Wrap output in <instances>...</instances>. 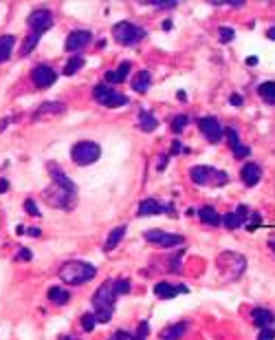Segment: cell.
Listing matches in <instances>:
<instances>
[{"label":"cell","mask_w":275,"mask_h":340,"mask_svg":"<svg viewBox=\"0 0 275 340\" xmlns=\"http://www.w3.org/2000/svg\"><path fill=\"white\" fill-rule=\"evenodd\" d=\"M114 298H117V292H114V281H104L101 287L93 294V314L97 316V322H108L114 314Z\"/></svg>","instance_id":"6da1fadb"},{"label":"cell","mask_w":275,"mask_h":340,"mask_svg":"<svg viewBox=\"0 0 275 340\" xmlns=\"http://www.w3.org/2000/svg\"><path fill=\"white\" fill-rule=\"evenodd\" d=\"M97 274V268L86 261H68L60 268V278L66 285H84V283L93 281Z\"/></svg>","instance_id":"7a4b0ae2"},{"label":"cell","mask_w":275,"mask_h":340,"mask_svg":"<svg viewBox=\"0 0 275 340\" xmlns=\"http://www.w3.org/2000/svg\"><path fill=\"white\" fill-rule=\"evenodd\" d=\"M113 36L119 44H124V47H134L137 42H141L146 38V29L139 27L134 22H128V20H121L113 27Z\"/></svg>","instance_id":"3957f363"},{"label":"cell","mask_w":275,"mask_h":340,"mask_svg":"<svg viewBox=\"0 0 275 340\" xmlns=\"http://www.w3.org/2000/svg\"><path fill=\"white\" fill-rule=\"evenodd\" d=\"M190 177H192V181L198 183V186H225V183L229 181L227 173L216 170V168H211V166H194L190 170Z\"/></svg>","instance_id":"277c9868"},{"label":"cell","mask_w":275,"mask_h":340,"mask_svg":"<svg viewBox=\"0 0 275 340\" xmlns=\"http://www.w3.org/2000/svg\"><path fill=\"white\" fill-rule=\"evenodd\" d=\"M99 157H101V146L95 144V142H88V139L86 142H77L71 148V159L77 166H90Z\"/></svg>","instance_id":"5b68a950"},{"label":"cell","mask_w":275,"mask_h":340,"mask_svg":"<svg viewBox=\"0 0 275 340\" xmlns=\"http://www.w3.org/2000/svg\"><path fill=\"white\" fill-rule=\"evenodd\" d=\"M27 24L33 36H42L44 31H49L53 27V14L49 9H35L29 14Z\"/></svg>","instance_id":"8992f818"},{"label":"cell","mask_w":275,"mask_h":340,"mask_svg":"<svg viewBox=\"0 0 275 340\" xmlns=\"http://www.w3.org/2000/svg\"><path fill=\"white\" fill-rule=\"evenodd\" d=\"M146 241L154 245H161V248H174V245H183L185 239L183 234H176V232H163V230H146L143 232Z\"/></svg>","instance_id":"52a82bcc"},{"label":"cell","mask_w":275,"mask_h":340,"mask_svg":"<svg viewBox=\"0 0 275 340\" xmlns=\"http://www.w3.org/2000/svg\"><path fill=\"white\" fill-rule=\"evenodd\" d=\"M44 197H47V201L51 203L53 208H73V201H75V195L68 190H64V188L55 186V183H51V188L49 190H44Z\"/></svg>","instance_id":"ba28073f"},{"label":"cell","mask_w":275,"mask_h":340,"mask_svg":"<svg viewBox=\"0 0 275 340\" xmlns=\"http://www.w3.org/2000/svg\"><path fill=\"white\" fill-rule=\"evenodd\" d=\"M198 128H200V133L205 135V139L211 142V144L220 142L223 135H225L223 126H220V122L216 120V117H200V120H198Z\"/></svg>","instance_id":"9c48e42d"},{"label":"cell","mask_w":275,"mask_h":340,"mask_svg":"<svg viewBox=\"0 0 275 340\" xmlns=\"http://www.w3.org/2000/svg\"><path fill=\"white\" fill-rule=\"evenodd\" d=\"M31 80H33V84L38 89H47V87H53L57 80V73L53 71L51 67H47V64H38V67L31 71Z\"/></svg>","instance_id":"30bf717a"},{"label":"cell","mask_w":275,"mask_h":340,"mask_svg":"<svg viewBox=\"0 0 275 340\" xmlns=\"http://www.w3.org/2000/svg\"><path fill=\"white\" fill-rule=\"evenodd\" d=\"M90 42V31L88 29H75L66 36V42H64V49L71 53H77L81 49H86Z\"/></svg>","instance_id":"8fae6325"},{"label":"cell","mask_w":275,"mask_h":340,"mask_svg":"<svg viewBox=\"0 0 275 340\" xmlns=\"http://www.w3.org/2000/svg\"><path fill=\"white\" fill-rule=\"evenodd\" d=\"M178 294H190V287H187V285H172V283H167V281H161L154 285V296L163 298V301L174 298V296H178Z\"/></svg>","instance_id":"7c38bea8"},{"label":"cell","mask_w":275,"mask_h":340,"mask_svg":"<svg viewBox=\"0 0 275 340\" xmlns=\"http://www.w3.org/2000/svg\"><path fill=\"white\" fill-rule=\"evenodd\" d=\"M49 173H51V179H53V183H55V186H60V188H64V190L77 195V186L73 183V179L68 177V175H64L62 168H57V163H53V161L49 163Z\"/></svg>","instance_id":"4fadbf2b"},{"label":"cell","mask_w":275,"mask_h":340,"mask_svg":"<svg viewBox=\"0 0 275 340\" xmlns=\"http://www.w3.org/2000/svg\"><path fill=\"white\" fill-rule=\"evenodd\" d=\"M161 212H172V203L163 206L159 199H143V201L139 203L137 215L139 216H150V215H161Z\"/></svg>","instance_id":"5bb4252c"},{"label":"cell","mask_w":275,"mask_h":340,"mask_svg":"<svg viewBox=\"0 0 275 340\" xmlns=\"http://www.w3.org/2000/svg\"><path fill=\"white\" fill-rule=\"evenodd\" d=\"M247 206H238L233 212H227V215H223V225L225 228H229V230H236V228H240V225L247 223Z\"/></svg>","instance_id":"9a60e30c"},{"label":"cell","mask_w":275,"mask_h":340,"mask_svg":"<svg viewBox=\"0 0 275 340\" xmlns=\"http://www.w3.org/2000/svg\"><path fill=\"white\" fill-rule=\"evenodd\" d=\"M187 329H190V322H187V321H180V322H174V325H167L165 329H161L159 340H180L183 336L187 334Z\"/></svg>","instance_id":"2e32d148"},{"label":"cell","mask_w":275,"mask_h":340,"mask_svg":"<svg viewBox=\"0 0 275 340\" xmlns=\"http://www.w3.org/2000/svg\"><path fill=\"white\" fill-rule=\"evenodd\" d=\"M251 318H253V325H256L258 329L273 327V322H275V314L271 309H264V307H258V309H253Z\"/></svg>","instance_id":"e0dca14e"},{"label":"cell","mask_w":275,"mask_h":340,"mask_svg":"<svg viewBox=\"0 0 275 340\" xmlns=\"http://www.w3.org/2000/svg\"><path fill=\"white\" fill-rule=\"evenodd\" d=\"M240 177L247 186H258V181L262 179V168L258 163H244L240 170Z\"/></svg>","instance_id":"ac0fdd59"},{"label":"cell","mask_w":275,"mask_h":340,"mask_svg":"<svg viewBox=\"0 0 275 340\" xmlns=\"http://www.w3.org/2000/svg\"><path fill=\"white\" fill-rule=\"evenodd\" d=\"M130 84H132V89H134L137 93H146L147 89H150V84H152L150 71H146V69H143V71H139L137 75L132 77V82H130Z\"/></svg>","instance_id":"d6986e66"},{"label":"cell","mask_w":275,"mask_h":340,"mask_svg":"<svg viewBox=\"0 0 275 340\" xmlns=\"http://www.w3.org/2000/svg\"><path fill=\"white\" fill-rule=\"evenodd\" d=\"M198 216H200V221H203L205 225H223V215H218V212L213 210L211 206L200 208Z\"/></svg>","instance_id":"ffe728a7"},{"label":"cell","mask_w":275,"mask_h":340,"mask_svg":"<svg viewBox=\"0 0 275 340\" xmlns=\"http://www.w3.org/2000/svg\"><path fill=\"white\" fill-rule=\"evenodd\" d=\"M130 69H132V67H130V62H121L117 71H108V73H106V82H110V84H121V82L128 77Z\"/></svg>","instance_id":"44dd1931"},{"label":"cell","mask_w":275,"mask_h":340,"mask_svg":"<svg viewBox=\"0 0 275 340\" xmlns=\"http://www.w3.org/2000/svg\"><path fill=\"white\" fill-rule=\"evenodd\" d=\"M124 234H126V225H117L114 230H110L108 239H106V243H104V250H106V252H113V250L117 248L119 243H121Z\"/></svg>","instance_id":"7402d4cb"},{"label":"cell","mask_w":275,"mask_h":340,"mask_svg":"<svg viewBox=\"0 0 275 340\" xmlns=\"http://www.w3.org/2000/svg\"><path fill=\"white\" fill-rule=\"evenodd\" d=\"M157 126H159V122L150 110H141V113H139V128H141L143 133H152V130H157Z\"/></svg>","instance_id":"603a6c76"},{"label":"cell","mask_w":275,"mask_h":340,"mask_svg":"<svg viewBox=\"0 0 275 340\" xmlns=\"http://www.w3.org/2000/svg\"><path fill=\"white\" fill-rule=\"evenodd\" d=\"M14 44H16L14 36H0V64L9 60L11 51H14Z\"/></svg>","instance_id":"cb8c5ba5"},{"label":"cell","mask_w":275,"mask_h":340,"mask_svg":"<svg viewBox=\"0 0 275 340\" xmlns=\"http://www.w3.org/2000/svg\"><path fill=\"white\" fill-rule=\"evenodd\" d=\"M68 298H71V292L64 287H51L49 289V301L53 303V305H64V303H68Z\"/></svg>","instance_id":"d4e9b609"},{"label":"cell","mask_w":275,"mask_h":340,"mask_svg":"<svg viewBox=\"0 0 275 340\" xmlns=\"http://www.w3.org/2000/svg\"><path fill=\"white\" fill-rule=\"evenodd\" d=\"M258 95L269 104H275V82H264L258 87Z\"/></svg>","instance_id":"484cf974"},{"label":"cell","mask_w":275,"mask_h":340,"mask_svg":"<svg viewBox=\"0 0 275 340\" xmlns=\"http://www.w3.org/2000/svg\"><path fill=\"white\" fill-rule=\"evenodd\" d=\"M81 67H84V55H73V58H68L66 67H64V75H75Z\"/></svg>","instance_id":"4316f807"},{"label":"cell","mask_w":275,"mask_h":340,"mask_svg":"<svg viewBox=\"0 0 275 340\" xmlns=\"http://www.w3.org/2000/svg\"><path fill=\"white\" fill-rule=\"evenodd\" d=\"M64 108H66V106H64L62 102H47V104H42L38 108V117L47 115V113H64Z\"/></svg>","instance_id":"83f0119b"},{"label":"cell","mask_w":275,"mask_h":340,"mask_svg":"<svg viewBox=\"0 0 275 340\" xmlns=\"http://www.w3.org/2000/svg\"><path fill=\"white\" fill-rule=\"evenodd\" d=\"M113 95V89L106 87V84H97L95 89H93V97H95L99 104H106V100Z\"/></svg>","instance_id":"f1b7e54d"},{"label":"cell","mask_w":275,"mask_h":340,"mask_svg":"<svg viewBox=\"0 0 275 340\" xmlns=\"http://www.w3.org/2000/svg\"><path fill=\"white\" fill-rule=\"evenodd\" d=\"M128 104V97L124 95V93H117V91H113V95L106 100V104L104 106H108V108H119V106H126Z\"/></svg>","instance_id":"f546056e"},{"label":"cell","mask_w":275,"mask_h":340,"mask_svg":"<svg viewBox=\"0 0 275 340\" xmlns=\"http://www.w3.org/2000/svg\"><path fill=\"white\" fill-rule=\"evenodd\" d=\"M38 40H40V36H33V34H31V36H27V40H24L22 49H20V55H22V58H24V55H29V53H31V51H33V49H35V44H38Z\"/></svg>","instance_id":"4dcf8cb0"},{"label":"cell","mask_w":275,"mask_h":340,"mask_svg":"<svg viewBox=\"0 0 275 340\" xmlns=\"http://www.w3.org/2000/svg\"><path fill=\"white\" fill-rule=\"evenodd\" d=\"M187 124H190V117L187 115H176L174 120H172V130L178 135V133H183V128H185Z\"/></svg>","instance_id":"1f68e13d"},{"label":"cell","mask_w":275,"mask_h":340,"mask_svg":"<svg viewBox=\"0 0 275 340\" xmlns=\"http://www.w3.org/2000/svg\"><path fill=\"white\" fill-rule=\"evenodd\" d=\"M114 292H117V296H126V294L130 292L128 278H117V281H114Z\"/></svg>","instance_id":"d6a6232c"},{"label":"cell","mask_w":275,"mask_h":340,"mask_svg":"<svg viewBox=\"0 0 275 340\" xmlns=\"http://www.w3.org/2000/svg\"><path fill=\"white\" fill-rule=\"evenodd\" d=\"M95 325H97V316H95V314H84V316H81V329H84V331H93V329H95Z\"/></svg>","instance_id":"836d02e7"},{"label":"cell","mask_w":275,"mask_h":340,"mask_svg":"<svg viewBox=\"0 0 275 340\" xmlns=\"http://www.w3.org/2000/svg\"><path fill=\"white\" fill-rule=\"evenodd\" d=\"M225 133H227V139H229V146H231V150H236L238 146H240V137H238V130H236V128H227Z\"/></svg>","instance_id":"e575fe53"},{"label":"cell","mask_w":275,"mask_h":340,"mask_svg":"<svg viewBox=\"0 0 275 340\" xmlns=\"http://www.w3.org/2000/svg\"><path fill=\"white\" fill-rule=\"evenodd\" d=\"M218 36H220V42L227 44V42H231V40L236 38V31H233L231 27H223V29L218 31Z\"/></svg>","instance_id":"d590c367"},{"label":"cell","mask_w":275,"mask_h":340,"mask_svg":"<svg viewBox=\"0 0 275 340\" xmlns=\"http://www.w3.org/2000/svg\"><path fill=\"white\" fill-rule=\"evenodd\" d=\"M178 5L176 0H152V7H157V9H174Z\"/></svg>","instance_id":"8d00e7d4"},{"label":"cell","mask_w":275,"mask_h":340,"mask_svg":"<svg viewBox=\"0 0 275 340\" xmlns=\"http://www.w3.org/2000/svg\"><path fill=\"white\" fill-rule=\"evenodd\" d=\"M24 212H29L31 216H40V208L35 206L33 199H24Z\"/></svg>","instance_id":"74e56055"},{"label":"cell","mask_w":275,"mask_h":340,"mask_svg":"<svg viewBox=\"0 0 275 340\" xmlns=\"http://www.w3.org/2000/svg\"><path fill=\"white\" fill-rule=\"evenodd\" d=\"M258 340H275V327H266V329H260V334H258Z\"/></svg>","instance_id":"f35d334b"},{"label":"cell","mask_w":275,"mask_h":340,"mask_svg":"<svg viewBox=\"0 0 275 340\" xmlns=\"http://www.w3.org/2000/svg\"><path fill=\"white\" fill-rule=\"evenodd\" d=\"M249 155H251V148H249V146H244V144H240L238 146L236 150H233V157H249Z\"/></svg>","instance_id":"ab89813d"},{"label":"cell","mask_w":275,"mask_h":340,"mask_svg":"<svg viewBox=\"0 0 275 340\" xmlns=\"http://www.w3.org/2000/svg\"><path fill=\"white\" fill-rule=\"evenodd\" d=\"M178 153H190V148H185V146L176 139L174 144H172V148H170V155H178Z\"/></svg>","instance_id":"60d3db41"},{"label":"cell","mask_w":275,"mask_h":340,"mask_svg":"<svg viewBox=\"0 0 275 340\" xmlns=\"http://www.w3.org/2000/svg\"><path fill=\"white\" fill-rule=\"evenodd\" d=\"M33 259V252L29 248H20L18 250V261H31Z\"/></svg>","instance_id":"b9f144b4"},{"label":"cell","mask_w":275,"mask_h":340,"mask_svg":"<svg viewBox=\"0 0 275 340\" xmlns=\"http://www.w3.org/2000/svg\"><path fill=\"white\" fill-rule=\"evenodd\" d=\"M147 334H150V327H147V321L139 322V329H137V336H139V338H146Z\"/></svg>","instance_id":"7bdbcfd3"},{"label":"cell","mask_w":275,"mask_h":340,"mask_svg":"<svg viewBox=\"0 0 275 340\" xmlns=\"http://www.w3.org/2000/svg\"><path fill=\"white\" fill-rule=\"evenodd\" d=\"M260 223H262V215L253 212V215H251V223H249L247 228H249V230H256V225H260Z\"/></svg>","instance_id":"ee69618b"},{"label":"cell","mask_w":275,"mask_h":340,"mask_svg":"<svg viewBox=\"0 0 275 340\" xmlns=\"http://www.w3.org/2000/svg\"><path fill=\"white\" fill-rule=\"evenodd\" d=\"M132 338H134V336H130L128 331H117L113 340H132Z\"/></svg>","instance_id":"f6af8a7d"},{"label":"cell","mask_w":275,"mask_h":340,"mask_svg":"<svg viewBox=\"0 0 275 340\" xmlns=\"http://www.w3.org/2000/svg\"><path fill=\"white\" fill-rule=\"evenodd\" d=\"M27 234H29V236H35V239H38V236L42 234V230H40V228H29Z\"/></svg>","instance_id":"bcb514c9"},{"label":"cell","mask_w":275,"mask_h":340,"mask_svg":"<svg viewBox=\"0 0 275 340\" xmlns=\"http://www.w3.org/2000/svg\"><path fill=\"white\" fill-rule=\"evenodd\" d=\"M229 102H231V106H242V102H244V100H242L240 95H231V100H229Z\"/></svg>","instance_id":"7dc6e473"},{"label":"cell","mask_w":275,"mask_h":340,"mask_svg":"<svg viewBox=\"0 0 275 340\" xmlns=\"http://www.w3.org/2000/svg\"><path fill=\"white\" fill-rule=\"evenodd\" d=\"M7 190H9V181H7V179H0V195Z\"/></svg>","instance_id":"c3c4849f"},{"label":"cell","mask_w":275,"mask_h":340,"mask_svg":"<svg viewBox=\"0 0 275 340\" xmlns=\"http://www.w3.org/2000/svg\"><path fill=\"white\" fill-rule=\"evenodd\" d=\"M258 62H260V58H258V55H249V58H247V64H249V67H256Z\"/></svg>","instance_id":"681fc988"},{"label":"cell","mask_w":275,"mask_h":340,"mask_svg":"<svg viewBox=\"0 0 275 340\" xmlns=\"http://www.w3.org/2000/svg\"><path fill=\"white\" fill-rule=\"evenodd\" d=\"M165 163H167V155H163V157L161 159H159V170H165Z\"/></svg>","instance_id":"f907efd6"},{"label":"cell","mask_w":275,"mask_h":340,"mask_svg":"<svg viewBox=\"0 0 275 340\" xmlns=\"http://www.w3.org/2000/svg\"><path fill=\"white\" fill-rule=\"evenodd\" d=\"M161 27H163V31H170L172 27H174V24H172V20H163V24H161Z\"/></svg>","instance_id":"816d5d0a"},{"label":"cell","mask_w":275,"mask_h":340,"mask_svg":"<svg viewBox=\"0 0 275 340\" xmlns=\"http://www.w3.org/2000/svg\"><path fill=\"white\" fill-rule=\"evenodd\" d=\"M9 122H11V117H5V120H0V133L7 128V124H9Z\"/></svg>","instance_id":"f5cc1de1"},{"label":"cell","mask_w":275,"mask_h":340,"mask_svg":"<svg viewBox=\"0 0 275 340\" xmlns=\"http://www.w3.org/2000/svg\"><path fill=\"white\" fill-rule=\"evenodd\" d=\"M266 38H269V40H275V27H271V29L266 31Z\"/></svg>","instance_id":"db71d44e"},{"label":"cell","mask_w":275,"mask_h":340,"mask_svg":"<svg viewBox=\"0 0 275 340\" xmlns=\"http://www.w3.org/2000/svg\"><path fill=\"white\" fill-rule=\"evenodd\" d=\"M178 100H180V102H185V100H187V95H185V91H178Z\"/></svg>","instance_id":"11a10c76"},{"label":"cell","mask_w":275,"mask_h":340,"mask_svg":"<svg viewBox=\"0 0 275 340\" xmlns=\"http://www.w3.org/2000/svg\"><path fill=\"white\" fill-rule=\"evenodd\" d=\"M60 340H73L71 336H60Z\"/></svg>","instance_id":"9f6ffc18"},{"label":"cell","mask_w":275,"mask_h":340,"mask_svg":"<svg viewBox=\"0 0 275 340\" xmlns=\"http://www.w3.org/2000/svg\"><path fill=\"white\" fill-rule=\"evenodd\" d=\"M271 248H273V250H275V241H271Z\"/></svg>","instance_id":"6f0895ef"},{"label":"cell","mask_w":275,"mask_h":340,"mask_svg":"<svg viewBox=\"0 0 275 340\" xmlns=\"http://www.w3.org/2000/svg\"><path fill=\"white\" fill-rule=\"evenodd\" d=\"M132 340H143V338H139V336H134V338Z\"/></svg>","instance_id":"680465c9"},{"label":"cell","mask_w":275,"mask_h":340,"mask_svg":"<svg viewBox=\"0 0 275 340\" xmlns=\"http://www.w3.org/2000/svg\"><path fill=\"white\" fill-rule=\"evenodd\" d=\"M110 340H113V338H110Z\"/></svg>","instance_id":"91938a15"}]
</instances>
